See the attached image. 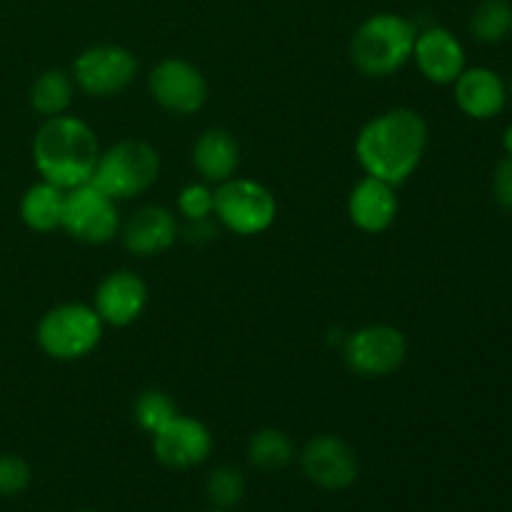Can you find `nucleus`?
I'll list each match as a JSON object with an SVG mask.
<instances>
[{"label": "nucleus", "instance_id": "f257e3e1", "mask_svg": "<svg viewBox=\"0 0 512 512\" xmlns=\"http://www.w3.org/2000/svg\"><path fill=\"white\" fill-rule=\"evenodd\" d=\"M428 148V123L418 110L393 108L368 120L355 140L363 170L390 185H400L418 170Z\"/></svg>", "mask_w": 512, "mask_h": 512}, {"label": "nucleus", "instance_id": "f03ea898", "mask_svg": "<svg viewBox=\"0 0 512 512\" xmlns=\"http://www.w3.org/2000/svg\"><path fill=\"white\" fill-rule=\"evenodd\" d=\"M100 158L93 128L75 115L45 118L33 138V163L43 180L70 190L90 183Z\"/></svg>", "mask_w": 512, "mask_h": 512}, {"label": "nucleus", "instance_id": "7ed1b4c3", "mask_svg": "<svg viewBox=\"0 0 512 512\" xmlns=\"http://www.w3.org/2000/svg\"><path fill=\"white\" fill-rule=\"evenodd\" d=\"M418 25L398 13L370 15L350 40V60L368 78H385L413 58Z\"/></svg>", "mask_w": 512, "mask_h": 512}, {"label": "nucleus", "instance_id": "20e7f679", "mask_svg": "<svg viewBox=\"0 0 512 512\" xmlns=\"http://www.w3.org/2000/svg\"><path fill=\"white\" fill-rule=\"evenodd\" d=\"M158 150L145 140H120L100 153L90 183L113 200H130L158 180Z\"/></svg>", "mask_w": 512, "mask_h": 512}, {"label": "nucleus", "instance_id": "39448f33", "mask_svg": "<svg viewBox=\"0 0 512 512\" xmlns=\"http://www.w3.org/2000/svg\"><path fill=\"white\" fill-rule=\"evenodd\" d=\"M103 320L85 303H63L40 318L35 338L40 350L53 360H80L98 348Z\"/></svg>", "mask_w": 512, "mask_h": 512}, {"label": "nucleus", "instance_id": "423d86ee", "mask_svg": "<svg viewBox=\"0 0 512 512\" xmlns=\"http://www.w3.org/2000/svg\"><path fill=\"white\" fill-rule=\"evenodd\" d=\"M213 213L235 235H258L275 223L278 203L263 183L233 175L215 190Z\"/></svg>", "mask_w": 512, "mask_h": 512}, {"label": "nucleus", "instance_id": "0eeeda50", "mask_svg": "<svg viewBox=\"0 0 512 512\" xmlns=\"http://www.w3.org/2000/svg\"><path fill=\"white\" fill-rule=\"evenodd\" d=\"M138 73V60L123 45H90L75 58L73 83L93 98H110L128 88Z\"/></svg>", "mask_w": 512, "mask_h": 512}, {"label": "nucleus", "instance_id": "6e6552de", "mask_svg": "<svg viewBox=\"0 0 512 512\" xmlns=\"http://www.w3.org/2000/svg\"><path fill=\"white\" fill-rule=\"evenodd\" d=\"M75 240L88 245H103L113 240L120 230V215L115 200L95 188L93 183H83L78 188L65 190L63 223Z\"/></svg>", "mask_w": 512, "mask_h": 512}, {"label": "nucleus", "instance_id": "1a4fd4ad", "mask_svg": "<svg viewBox=\"0 0 512 512\" xmlns=\"http://www.w3.org/2000/svg\"><path fill=\"white\" fill-rule=\"evenodd\" d=\"M345 363L355 375L383 378L395 373L408 355L405 335L393 325H365L345 340Z\"/></svg>", "mask_w": 512, "mask_h": 512}, {"label": "nucleus", "instance_id": "9d476101", "mask_svg": "<svg viewBox=\"0 0 512 512\" xmlns=\"http://www.w3.org/2000/svg\"><path fill=\"white\" fill-rule=\"evenodd\" d=\"M148 88L155 103L175 115L198 113L208 100L205 75L183 58H165L150 70Z\"/></svg>", "mask_w": 512, "mask_h": 512}, {"label": "nucleus", "instance_id": "9b49d317", "mask_svg": "<svg viewBox=\"0 0 512 512\" xmlns=\"http://www.w3.org/2000/svg\"><path fill=\"white\" fill-rule=\"evenodd\" d=\"M155 458L175 470H188L205 463L213 450V435L200 420L175 415L165 428L153 435Z\"/></svg>", "mask_w": 512, "mask_h": 512}, {"label": "nucleus", "instance_id": "f8f14e48", "mask_svg": "<svg viewBox=\"0 0 512 512\" xmlns=\"http://www.w3.org/2000/svg\"><path fill=\"white\" fill-rule=\"evenodd\" d=\"M305 475L325 490H345L358 480L355 450L338 435H318L303 450Z\"/></svg>", "mask_w": 512, "mask_h": 512}, {"label": "nucleus", "instance_id": "ddd939ff", "mask_svg": "<svg viewBox=\"0 0 512 512\" xmlns=\"http://www.w3.org/2000/svg\"><path fill=\"white\" fill-rule=\"evenodd\" d=\"M148 305V285L133 270H115L95 290V313L115 328L135 323Z\"/></svg>", "mask_w": 512, "mask_h": 512}, {"label": "nucleus", "instance_id": "4468645a", "mask_svg": "<svg viewBox=\"0 0 512 512\" xmlns=\"http://www.w3.org/2000/svg\"><path fill=\"white\" fill-rule=\"evenodd\" d=\"M413 58L418 70L435 85H450L465 70V48L448 28L430 25L418 30Z\"/></svg>", "mask_w": 512, "mask_h": 512}, {"label": "nucleus", "instance_id": "2eb2a0df", "mask_svg": "<svg viewBox=\"0 0 512 512\" xmlns=\"http://www.w3.org/2000/svg\"><path fill=\"white\" fill-rule=\"evenodd\" d=\"M348 215L355 228H360L363 233H383V230H388L393 225L395 215H398L395 185L373 178V175H365L350 190Z\"/></svg>", "mask_w": 512, "mask_h": 512}, {"label": "nucleus", "instance_id": "dca6fc26", "mask_svg": "<svg viewBox=\"0 0 512 512\" xmlns=\"http://www.w3.org/2000/svg\"><path fill=\"white\" fill-rule=\"evenodd\" d=\"M455 103L468 118L490 120L503 113L508 88L503 78L490 68H465L455 80Z\"/></svg>", "mask_w": 512, "mask_h": 512}, {"label": "nucleus", "instance_id": "f3484780", "mask_svg": "<svg viewBox=\"0 0 512 512\" xmlns=\"http://www.w3.org/2000/svg\"><path fill=\"white\" fill-rule=\"evenodd\" d=\"M178 238L175 215L163 205H145L135 210L123 225V243L133 255H158Z\"/></svg>", "mask_w": 512, "mask_h": 512}, {"label": "nucleus", "instance_id": "a211bd4d", "mask_svg": "<svg viewBox=\"0 0 512 512\" xmlns=\"http://www.w3.org/2000/svg\"><path fill=\"white\" fill-rule=\"evenodd\" d=\"M193 165L208 183H225L240 165V145L228 130L210 128L193 145Z\"/></svg>", "mask_w": 512, "mask_h": 512}, {"label": "nucleus", "instance_id": "6ab92c4d", "mask_svg": "<svg viewBox=\"0 0 512 512\" xmlns=\"http://www.w3.org/2000/svg\"><path fill=\"white\" fill-rule=\"evenodd\" d=\"M63 205L65 190L48 180H40L25 190L20 200V218L35 233H50L63 223Z\"/></svg>", "mask_w": 512, "mask_h": 512}, {"label": "nucleus", "instance_id": "aec40b11", "mask_svg": "<svg viewBox=\"0 0 512 512\" xmlns=\"http://www.w3.org/2000/svg\"><path fill=\"white\" fill-rule=\"evenodd\" d=\"M75 83L73 75L65 73V70H45L30 85V105L33 110H38L45 118H55V115H63L65 110L73 103Z\"/></svg>", "mask_w": 512, "mask_h": 512}, {"label": "nucleus", "instance_id": "412c9836", "mask_svg": "<svg viewBox=\"0 0 512 512\" xmlns=\"http://www.w3.org/2000/svg\"><path fill=\"white\" fill-rule=\"evenodd\" d=\"M470 33L480 43H503L512 35V5L508 0H480L470 15Z\"/></svg>", "mask_w": 512, "mask_h": 512}, {"label": "nucleus", "instance_id": "4be33fe9", "mask_svg": "<svg viewBox=\"0 0 512 512\" xmlns=\"http://www.w3.org/2000/svg\"><path fill=\"white\" fill-rule=\"evenodd\" d=\"M295 455V445L283 430L263 428L248 443V458L260 470H283Z\"/></svg>", "mask_w": 512, "mask_h": 512}, {"label": "nucleus", "instance_id": "5701e85b", "mask_svg": "<svg viewBox=\"0 0 512 512\" xmlns=\"http://www.w3.org/2000/svg\"><path fill=\"white\" fill-rule=\"evenodd\" d=\"M175 415H178V405H175V400L170 398L168 393H163V390L150 388L143 390V393L135 398L133 418L135 423L140 425V430H145V433L155 435L160 428H165Z\"/></svg>", "mask_w": 512, "mask_h": 512}, {"label": "nucleus", "instance_id": "b1692460", "mask_svg": "<svg viewBox=\"0 0 512 512\" xmlns=\"http://www.w3.org/2000/svg\"><path fill=\"white\" fill-rule=\"evenodd\" d=\"M205 493H208L210 503H213L215 508L230 510L233 505H238L245 495L243 473L235 468H230V465H220V468L210 470Z\"/></svg>", "mask_w": 512, "mask_h": 512}, {"label": "nucleus", "instance_id": "393cba45", "mask_svg": "<svg viewBox=\"0 0 512 512\" xmlns=\"http://www.w3.org/2000/svg\"><path fill=\"white\" fill-rule=\"evenodd\" d=\"M178 210L188 220H205L215 210V190L205 183H190L180 190Z\"/></svg>", "mask_w": 512, "mask_h": 512}, {"label": "nucleus", "instance_id": "a878e982", "mask_svg": "<svg viewBox=\"0 0 512 512\" xmlns=\"http://www.w3.org/2000/svg\"><path fill=\"white\" fill-rule=\"evenodd\" d=\"M30 485V465L25 463L20 455H0V495L10 498V495L23 493Z\"/></svg>", "mask_w": 512, "mask_h": 512}, {"label": "nucleus", "instance_id": "bb28decb", "mask_svg": "<svg viewBox=\"0 0 512 512\" xmlns=\"http://www.w3.org/2000/svg\"><path fill=\"white\" fill-rule=\"evenodd\" d=\"M493 195L500 208L512 210V155H505L493 173Z\"/></svg>", "mask_w": 512, "mask_h": 512}, {"label": "nucleus", "instance_id": "cd10ccee", "mask_svg": "<svg viewBox=\"0 0 512 512\" xmlns=\"http://www.w3.org/2000/svg\"><path fill=\"white\" fill-rule=\"evenodd\" d=\"M503 148H505V153L512 155V125H508L503 133Z\"/></svg>", "mask_w": 512, "mask_h": 512}, {"label": "nucleus", "instance_id": "c85d7f7f", "mask_svg": "<svg viewBox=\"0 0 512 512\" xmlns=\"http://www.w3.org/2000/svg\"><path fill=\"white\" fill-rule=\"evenodd\" d=\"M213 512H230V510H225V508H215Z\"/></svg>", "mask_w": 512, "mask_h": 512}, {"label": "nucleus", "instance_id": "c756f323", "mask_svg": "<svg viewBox=\"0 0 512 512\" xmlns=\"http://www.w3.org/2000/svg\"><path fill=\"white\" fill-rule=\"evenodd\" d=\"M508 95L512 98V80H510V90H508Z\"/></svg>", "mask_w": 512, "mask_h": 512}, {"label": "nucleus", "instance_id": "7c9ffc66", "mask_svg": "<svg viewBox=\"0 0 512 512\" xmlns=\"http://www.w3.org/2000/svg\"><path fill=\"white\" fill-rule=\"evenodd\" d=\"M83 512H93V510H83Z\"/></svg>", "mask_w": 512, "mask_h": 512}]
</instances>
